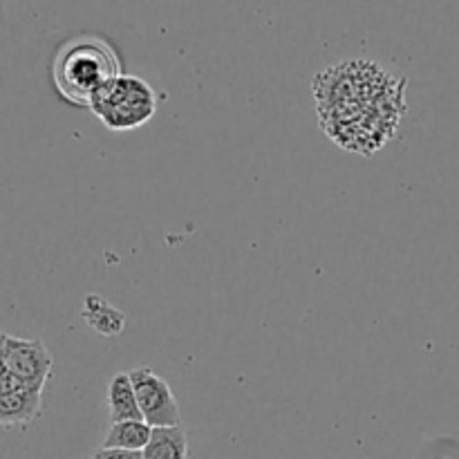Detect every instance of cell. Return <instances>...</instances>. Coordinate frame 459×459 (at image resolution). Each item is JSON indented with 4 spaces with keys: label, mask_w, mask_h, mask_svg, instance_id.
Here are the masks:
<instances>
[{
    "label": "cell",
    "mask_w": 459,
    "mask_h": 459,
    "mask_svg": "<svg viewBox=\"0 0 459 459\" xmlns=\"http://www.w3.org/2000/svg\"><path fill=\"white\" fill-rule=\"evenodd\" d=\"M52 76L63 99L90 108L94 94L121 76V63L106 40L85 36L63 45L54 58Z\"/></svg>",
    "instance_id": "1"
},
{
    "label": "cell",
    "mask_w": 459,
    "mask_h": 459,
    "mask_svg": "<svg viewBox=\"0 0 459 459\" xmlns=\"http://www.w3.org/2000/svg\"><path fill=\"white\" fill-rule=\"evenodd\" d=\"M90 110L112 133H128L146 126L157 112V94L151 85L134 74H121L97 92Z\"/></svg>",
    "instance_id": "2"
},
{
    "label": "cell",
    "mask_w": 459,
    "mask_h": 459,
    "mask_svg": "<svg viewBox=\"0 0 459 459\" xmlns=\"http://www.w3.org/2000/svg\"><path fill=\"white\" fill-rule=\"evenodd\" d=\"M128 375L130 381H133L134 394H137L143 421L151 429H175V426H179V421H182L179 403L175 393L170 390L169 381L148 366L134 368Z\"/></svg>",
    "instance_id": "3"
},
{
    "label": "cell",
    "mask_w": 459,
    "mask_h": 459,
    "mask_svg": "<svg viewBox=\"0 0 459 459\" xmlns=\"http://www.w3.org/2000/svg\"><path fill=\"white\" fill-rule=\"evenodd\" d=\"M4 363L12 375L36 388H45L54 368V359L43 341L9 334H4Z\"/></svg>",
    "instance_id": "4"
},
{
    "label": "cell",
    "mask_w": 459,
    "mask_h": 459,
    "mask_svg": "<svg viewBox=\"0 0 459 459\" xmlns=\"http://www.w3.org/2000/svg\"><path fill=\"white\" fill-rule=\"evenodd\" d=\"M43 411V388L27 385L18 393L0 394V426L13 429V426H27L36 420Z\"/></svg>",
    "instance_id": "5"
},
{
    "label": "cell",
    "mask_w": 459,
    "mask_h": 459,
    "mask_svg": "<svg viewBox=\"0 0 459 459\" xmlns=\"http://www.w3.org/2000/svg\"><path fill=\"white\" fill-rule=\"evenodd\" d=\"M108 412H110L112 424H119V421H143L128 372H119L108 384Z\"/></svg>",
    "instance_id": "6"
},
{
    "label": "cell",
    "mask_w": 459,
    "mask_h": 459,
    "mask_svg": "<svg viewBox=\"0 0 459 459\" xmlns=\"http://www.w3.org/2000/svg\"><path fill=\"white\" fill-rule=\"evenodd\" d=\"M83 321L103 336H119L126 327V316L99 294L83 300Z\"/></svg>",
    "instance_id": "7"
},
{
    "label": "cell",
    "mask_w": 459,
    "mask_h": 459,
    "mask_svg": "<svg viewBox=\"0 0 459 459\" xmlns=\"http://www.w3.org/2000/svg\"><path fill=\"white\" fill-rule=\"evenodd\" d=\"M143 459H188V439L184 429H152L151 442L142 451Z\"/></svg>",
    "instance_id": "8"
},
{
    "label": "cell",
    "mask_w": 459,
    "mask_h": 459,
    "mask_svg": "<svg viewBox=\"0 0 459 459\" xmlns=\"http://www.w3.org/2000/svg\"><path fill=\"white\" fill-rule=\"evenodd\" d=\"M152 429L146 421H119L112 424L103 439L101 448H119V451L142 453L151 442Z\"/></svg>",
    "instance_id": "9"
},
{
    "label": "cell",
    "mask_w": 459,
    "mask_h": 459,
    "mask_svg": "<svg viewBox=\"0 0 459 459\" xmlns=\"http://www.w3.org/2000/svg\"><path fill=\"white\" fill-rule=\"evenodd\" d=\"M90 459H143L137 451H119V448H97Z\"/></svg>",
    "instance_id": "10"
},
{
    "label": "cell",
    "mask_w": 459,
    "mask_h": 459,
    "mask_svg": "<svg viewBox=\"0 0 459 459\" xmlns=\"http://www.w3.org/2000/svg\"><path fill=\"white\" fill-rule=\"evenodd\" d=\"M30 384H25L22 379H18L16 375H12V372H4L3 377H0V394H9V393H18V390L27 388Z\"/></svg>",
    "instance_id": "11"
},
{
    "label": "cell",
    "mask_w": 459,
    "mask_h": 459,
    "mask_svg": "<svg viewBox=\"0 0 459 459\" xmlns=\"http://www.w3.org/2000/svg\"><path fill=\"white\" fill-rule=\"evenodd\" d=\"M7 372V363H4V334L0 332V377Z\"/></svg>",
    "instance_id": "12"
}]
</instances>
